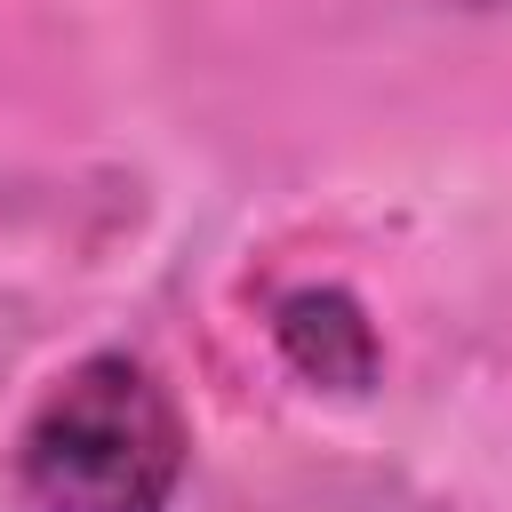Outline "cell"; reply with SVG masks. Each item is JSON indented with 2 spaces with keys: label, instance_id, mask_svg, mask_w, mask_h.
I'll return each instance as SVG.
<instances>
[{
  "label": "cell",
  "instance_id": "obj_1",
  "mask_svg": "<svg viewBox=\"0 0 512 512\" xmlns=\"http://www.w3.org/2000/svg\"><path fill=\"white\" fill-rule=\"evenodd\" d=\"M192 464V424L176 392L128 360H72L16 432V496L24 512H168Z\"/></svg>",
  "mask_w": 512,
  "mask_h": 512
},
{
  "label": "cell",
  "instance_id": "obj_2",
  "mask_svg": "<svg viewBox=\"0 0 512 512\" xmlns=\"http://www.w3.org/2000/svg\"><path fill=\"white\" fill-rule=\"evenodd\" d=\"M272 352L312 392L360 400V392L384 384V336H376L368 304L336 280H296L288 296H272Z\"/></svg>",
  "mask_w": 512,
  "mask_h": 512
}]
</instances>
